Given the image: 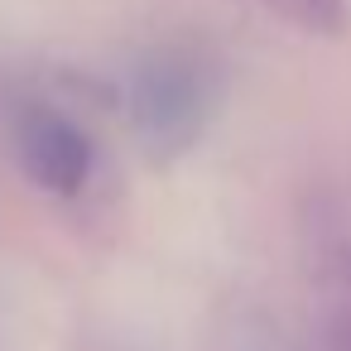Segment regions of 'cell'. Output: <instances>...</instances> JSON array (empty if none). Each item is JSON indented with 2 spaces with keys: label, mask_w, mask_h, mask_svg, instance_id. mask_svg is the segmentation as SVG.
Wrapping results in <instances>:
<instances>
[{
  "label": "cell",
  "mask_w": 351,
  "mask_h": 351,
  "mask_svg": "<svg viewBox=\"0 0 351 351\" xmlns=\"http://www.w3.org/2000/svg\"><path fill=\"white\" fill-rule=\"evenodd\" d=\"M15 135H20V159L34 173V183H44L53 193H77L87 183L92 149H87V140L73 121H63L49 106H34V111L20 116Z\"/></svg>",
  "instance_id": "1"
}]
</instances>
